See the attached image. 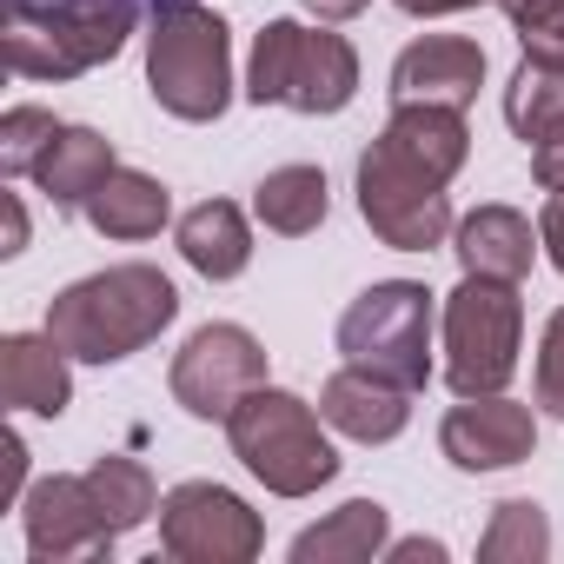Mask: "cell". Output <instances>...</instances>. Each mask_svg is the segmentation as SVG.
I'll list each match as a JSON object with an SVG mask.
<instances>
[{
	"label": "cell",
	"mask_w": 564,
	"mask_h": 564,
	"mask_svg": "<svg viewBox=\"0 0 564 564\" xmlns=\"http://www.w3.org/2000/svg\"><path fill=\"white\" fill-rule=\"evenodd\" d=\"M180 313V293L173 279L147 259L133 265H107V272H87L74 279L67 293H54L47 306V333L61 339L67 359L80 366H113V359H133L140 346H153Z\"/></svg>",
	"instance_id": "cell-1"
},
{
	"label": "cell",
	"mask_w": 564,
	"mask_h": 564,
	"mask_svg": "<svg viewBox=\"0 0 564 564\" xmlns=\"http://www.w3.org/2000/svg\"><path fill=\"white\" fill-rule=\"evenodd\" d=\"M147 94L173 120H219L232 107V28L199 0H153L147 21Z\"/></svg>",
	"instance_id": "cell-2"
},
{
	"label": "cell",
	"mask_w": 564,
	"mask_h": 564,
	"mask_svg": "<svg viewBox=\"0 0 564 564\" xmlns=\"http://www.w3.org/2000/svg\"><path fill=\"white\" fill-rule=\"evenodd\" d=\"M133 21V0H8L0 41H8V67L21 80H74L113 61Z\"/></svg>",
	"instance_id": "cell-3"
},
{
	"label": "cell",
	"mask_w": 564,
	"mask_h": 564,
	"mask_svg": "<svg viewBox=\"0 0 564 564\" xmlns=\"http://www.w3.org/2000/svg\"><path fill=\"white\" fill-rule=\"evenodd\" d=\"M326 412H313L300 392L286 386H252L232 419H226V438H232V458L279 498H313L319 485L339 478V452L326 445L319 432Z\"/></svg>",
	"instance_id": "cell-4"
},
{
	"label": "cell",
	"mask_w": 564,
	"mask_h": 564,
	"mask_svg": "<svg viewBox=\"0 0 564 564\" xmlns=\"http://www.w3.org/2000/svg\"><path fill=\"white\" fill-rule=\"evenodd\" d=\"M359 94V54L346 34L300 28V21H265L246 67L252 107H293V113H339Z\"/></svg>",
	"instance_id": "cell-5"
},
{
	"label": "cell",
	"mask_w": 564,
	"mask_h": 564,
	"mask_svg": "<svg viewBox=\"0 0 564 564\" xmlns=\"http://www.w3.org/2000/svg\"><path fill=\"white\" fill-rule=\"evenodd\" d=\"M518 339H524V300L511 279H478L465 272L458 293L445 300V386L458 399L505 392L518 372Z\"/></svg>",
	"instance_id": "cell-6"
},
{
	"label": "cell",
	"mask_w": 564,
	"mask_h": 564,
	"mask_svg": "<svg viewBox=\"0 0 564 564\" xmlns=\"http://www.w3.org/2000/svg\"><path fill=\"white\" fill-rule=\"evenodd\" d=\"M339 352L359 372H379L405 392L432 379V293L419 279H379L339 319Z\"/></svg>",
	"instance_id": "cell-7"
},
{
	"label": "cell",
	"mask_w": 564,
	"mask_h": 564,
	"mask_svg": "<svg viewBox=\"0 0 564 564\" xmlns=\"http://www.w3.org/2000/svg\"><path fill=\"white\" fill-rule=\"evenodd\" d=\"M359 213H366V226L392 252H425V246H438L458 226L445 180H432L425 166H412L386 133L359 153Z\"/></svg>",
	"instance_id": "cell-8"
},
{
	"label": "cell",
	"mask_w": 564,
	"mask_h": 564,
	"mask_svg": "<svg viewBox=\"0 0 564 564\" xmlns=\"http://www.w3.org/2000/svg\"><path fill=\"white\" fill-rule=\"evenodd\" d=\"M160 551L180 564H246L265 551V524L239 491L193 478L160 498Z\"/></svg>",
	"instance_id": "cell-9"
},
{
	"label": "cell",
	"mask_w": 564,
	"mask_h": 564,
	"mask_svg": "<svg viewBox=\"0 0 564 564\" xmlns=\"http://www.w3.org/2000/svg\"><path fill=\"white\" fill-rule=\"evenodd\" d=\"M252 386H265V346L232 319L199 326L173 359V399L193 419H232V405Z\"/></svg>",
	"instance_id": "cell-10"
},
{
	"label": "cell",
	"mask_w": 564,
	"mask_h": 564,
	"mask_svg": "<svg viewBox=\"0 0 564 564\" xmlns=\"http://www.w3.org/2000/svg\"><path fill=\"white\" fill-rule=\"evenodd\" d=\"M21 518H28V551L34 564H67V557H107L113 551V524L100 518V498L87 478H41L28 498H21Z\"/></svg>",
	"instance_id": "cell-11"
},
{
	"label": "cell",
	"mask_w": 564,
	"mask_h": 564,
	"mask_svg": "<svg viewBox=\"0 0 564 564\" xmlns=\"http://www.w3.org/2000/svg\"><path fill=\"white\" fill-rule=\"evenodd\" d=\"M438 445L458 471H505V465H524L531 445H538V419L531 405L505 399V392H485V399H465L445 412L438 425Z\"/></svg>",
	"instance_id": "cell-12"
},
{
	"label": "cell",
	"mask_w": 564,
	"mask_h": 564,
	"mask_svg": "<svg viewBox=\"0 0 564 564\" xmlns=\"http://www.w3.org/2000/svg\"><path fill=\"white\" fill-rule=\"evenodd\" d=\"M485 80V47L465 34H425L392 61V100H425V107H471Z\"/></svg>",
	"instance_id": "cell-13"
},
{
	"label": "cell",
	"mask_w": 564,
	"mask_h": 564,
	"mask_svg": "<svg viewBox=\"0 0 564 564\" xmlns=\"http://www.w3.org/2000/svg\"><path fill=\"white\" fill-rule=\"evenodd\" d=\"M319 412H326L333 432H346V438H359V445H386V438L405 432L412 392L392 386V379H379V372L346 366V372H333V379L319 386Z\"/></svg>",
	"instance_id": "cell-14"
},
{
	"label": "cell",
	"mask_w": 564,
	"mask_h": 564,
	"mask_svg": "<svg viewBox=\"0 0 564 564\" xmlns=\"http://www.w3.org/2000/svg\"><path fill=\"white\" fill-rule=\"evenodd\" d=\"M0 399L14 412H34V419H61L67 399H74V379H67V352L61 339H34V333H8L0 339Z\"/></svg>",
	"instance_id": "cell-15"
},
{
	"label": "cell",
	"mask_w": 564,
	"mask_h": 564,
	"mask_svg": "<svg viewBox=\"0 0 564 564\" xmlns=\"http://www.w3.org/2000/svg\"><path fill=\"white\" fill-rule=\"evenodd\" d=\"M452 239H458V265H465V272H478V279H511V286L531 272V259H538V246H544L518 206H471V213L452 226Z\"/></svg>",
	"instance_id": "cell-16"
},
{
	"label": "cell",
	"mask_w": 564,
	"mask_h": 564,
	"mask_svg": "<svg viewBox=\"0 0 564 564\" xmlns=\"http://www.w3.org/2000/svg\"><path fill=\"white\" fill-rule=\"evenodd\" d=\"M113 166H120V160H113V140H107V133H94V127H61L54 147H47L41 166H34V186L47 193L54 213H87V199L107 186Z\"/></svg>",
	"instance_id": "cell-17"
},
{
	"label": "cell",
	"mask_w": 564,
	"mask_h": 564,
	"mask_svg": "<svg viewBox=\"0 0 564 564\" xmlns=\"http://www.w3.org/2000/svg\"><path fill=\"white\" fill-rule=\"evenodd\" d=\"M180 259L199 272V279H239L252 265V232H246V213L232 199H199L186 219H180Z\"/></svg>",
	"instance_id": "cell-18"
},
{
	"label": "cell",
	"mask_w": 564,
	"mask_h": 564,
	"mask_svg": "<svg viewBox=\"0 0 564 564\" xmlns=\"http://www.w3.org/2000/svg\"><path fill=\"white\" fill-rule=\"evenodd\" d=\"M166 213H173L166 186H160L153 173H140V166H113L107 186L87 199V219H94V232H107V239H153V232L166 226Z\"/></svg>",
	"instance_id": "cell-19"
},
{
	"label": "cell",
	"mask_w": 564,
	"mask_h": 564,
	"mask_svg": "<svg viewBox=\"0 0 564 564\" xmlns=\"http://www.w3.org/2000/svg\"><path fill=\"white\" fill-rule=\"evenodd\" d=\"M379 551H386V505L379 498H352L293 538V564H366Z\"/></svg>",
	"instance_id": "cell-20"
},
{
	"label": "cell",
	"mask_w": 564,
	"mask_h": 564,
	"mask_svg": "<svg viewBox=\"0 0 564 564\" xmlns=\"http://www.w3.org/2000/svg\"><path fill=\"white\" fill-rule=\"evenodd\" d=\"M252 213L265 219V232H286V239L319 232L326 213H333L326 173H319V166H272V173L252 186Z\"/></svg>",
	"instance_id": "cell-21"
},
{
	"label": "cell",
	"mask_w": 564,
	"mask_h": 564,
	"mask_svg": "<svg viewBox=\"0 0 564 564\" xmlns=\"http://www.w3.org/2000/svg\"><path fill=\"white\" fill-rule=\"evenodd\" d=\"M87 485H94V498H100V518L113 524V538L140 531V524L160 511V485H153V471H147L140 458H127V452H107V458H94Z\"/></svg>",
	"instance_id": "cell-22"
},
{
	"label": "cell",
	"mask_w": 564,
	"mask_h": 564,
	"mask_svg": "<svg viewBox=\"0 0 564 564\" xmlns=\"http://www.w3.org/2000/svg\"><path fill=\"white\" fill-rule=\"evenodd\" d=\"M478 557L485 564H544L551 557V518H544V505H531V498L491 505V524L478 538Z\"/></svg>",
	"instance_id": "cell-23"
},
{
	"label": "cell",
	"mask_w": 564,
	"mask_h": 564,
	"mask_svg": "<svg viewBox=\"0 0 564 564\" xmlns=\"http://www.w3.org/2000/svg\"><path fill=\"white\" fill-rule=\"evenodd\" d=\"M505 120L511 133L531 147L551 120H564V67H544V61H518L511 87H505Z\"/></svg>",
	"instance_id": "cell-24"
},
{
	"label": "cell",
	"mask_w": 564,
	"mask_h": 564,
	"mask_svg": "<svg viewBox=\"0 0 564 564\" xmlns=\"http://www.w3.org/2000/svg\"><path fill=\"white\" fill-rule=\"evenodd\" d=\"M524 61H544V67H564V0H498Z\"/></svg>",
	"instance_id": "cell-25"
},
{
	"label": "cell",
	"mask_w": 564,
	"mask_h": 564,
	"mask_svg": "<svg viewBox=\"0 0 564 564\" xmlns=\"http://www.w3.org/2000/svg\"><path fill=\"white\" fill-rule=\"evenodd\" d=\"M54 133H61V120H54L47 107H14L8 120H0V173H8V180H28V173L41 166V153L54 147Z\"/></svg>",
	"instance_id": "cell-26"
},
{
	"label": "cell",
	"mask_w": 564,
	"mask_h": 564,
	"mask_svg": "<svg viewBox=\"0 0 564 564\" xmlns=\"http://www.w3.org/2000/svg\"><path fill=\"white\" fill-rule=\"evenodd\" d=\"M538 405L564 419V306L544 319V339H538Z\"/></svg>",
	"instance_id": "cell-27"
},
{
	"label": "cell",
	"mask_w": 564,
	"mask_h": 564,
	"mask_svg": "<svg viewBox=\"0 0 564 564\" xmlns=\"http://www.w3.org/2000/svg\"><path fill=\"white\" fill-rule=\"evenodd\" d=\"M531 180L544 193H564V120H551L538 140H531Z\"/></svg>",
	"instance_id": "cell-28"
},
{
	"label": "cell",
	"mask_w": 564,
	"mask_h": 564,
	"mask_svg": "<svg viewBox=\"0 0 564 564\" xmlns=\"http://www.w3.org/2000/svg\"><path fill=\"white\" fill-rule=\"evenodd\" d=\"M538 239H544L551 265L564 272V193H551V199H544V213H538Z\"/></svg>",
	"instance_id": "cell-29"
},
{
	"label": "cell",
	"mask_w": 564,
	"mask_h": 564,
	"mask_svg": "<svg viewBox=\"0 0 564 564\" xmlns=\"http://www.w3.org/2000/svg\"><path fill=\"white\" fill-rule=\"evenodd\" d=\"M386 557H392V564H419V557H425V564H438V557H445V544H438V538H399V544H386Z\"/></svg>",
	"instance_id": "cell-30"
},
{
	"label": "cell",
	"mask_w": 564,
	"mask_h": 564,
	"mask_svg": "<svg viewBox=\"0 0 564 564\" xmlns=\"http://www.w3.org/2000/svg\"><path fill=\"white\" fill-rule=\"evenodd\" d=\"M21 478H28V445L21 432H8V491H0V505H21Z\"/></svg>",
	"instance_id": "cell-31"
},
{
	"label": "cell",
	"mask_w": 564,
	"mask_h": 564,
	"mask_svg": "<svg viewBox=\"0 0 564 564\" xmlns=\"http://www.w3.org/2000/svg\"><path fill=\"white\" fill-rule=\"evenodd\" d=\"M392 8H405L412 21H438V14H465V8H478V0H392Z\"/></svg>",
	"instance_id": "cell-32"
},
{
	"label": "cell",
	"mask_w": 564,
	"mask_h": 564,
	"mask_svg": "<svg viewBox=\"0 0 564 564\" xmlns=\"http://www.w3.org/2000/svg\"><path fill=\"white\" fill-rule=\"evenodd\" d=\"M306 14H319V21H352V14H366L372 0H300Z\"/></svg>",
	"instance_id": "cell-33"
},
{
	"label": "cell",
	"mask_w": 564,
	"mask_h": 564,
	"mask_svg": "<svg viewBox=\"0 0 564 564\" xmlns=\"http://www.w3.org/2000/svg\"><path fill=\"white\" fill-rule=\"evenodd\" d=\"M28 246V213H21V199L8 193V246H0V252H21Z\"/></svg>",
	"instance_id": "cell-34"
}]
</instances>
